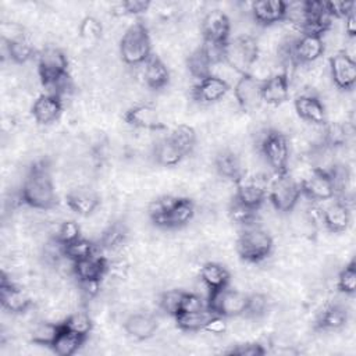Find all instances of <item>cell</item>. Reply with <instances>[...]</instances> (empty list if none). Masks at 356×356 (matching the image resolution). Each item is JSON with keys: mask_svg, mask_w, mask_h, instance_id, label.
<instances>
[{"mask_svg": "<svg viewBox=\"0 0 356 356\" xmlns=\"http://www.w3.org/2000/svg\"><path fill=\"white\" fill-rule=\"evenodd\" d=\"M65 203L70 210L81 217L92 216L100 204L99 195L89 188H75L65 195Z\"/></svg>", "mask_w": 356, "mask_h": 356, "instance_id": "24", "label": "cell"}, {"mask_svg": "<svg viewBox=\"0 0 356 356\" xmlns=\"http://www.w3.org/2000/svg\"><path fill=\"white\" fill-rule=\"evenodd\" d=\"M200 33L203 40L227 43L231 35V19L227 13L220 8L207 11L200 22Z\"/></svg>", "mask_w": 356, "mask_h": 356, "instance_id": "14", "label": "cell"}, {"mask_svg": "<svg viewBox=\"0 0 356 356\" xmlns=\"http://www.w3.org/2000/svg\"><path fill=\"white\" fill-rule=\"evenodd\" d=\"M328 71L332 83L341 90H350L356 83V63L343 50L335 51L328 60Z\"/></svg>", "mask_w": 356, "mask_h": 356, "instance_id": "12", "label": "cell"}, {"mask_svg": "<svg viewBox=\"0 0 356 356\" xmlns=\"http://www.w3.org/2000/svg\"><path fill=\"white\" fill-rule=\"evenodd\" d=\"M142 78L149 89L160 90L168 85L171 74L167 64L159 56L152 54L143 64Z\"/></svg>", "mask_w": 356, "mask_h": 356, "instance_id": "26", "label": "cell"}, {"mask_svg": "<svg viewBox=\"0 0 356 356\" xmlns=\"http://www.w3.org/2000/svg\"><path fill=\"white\" fill-rule=\"evenodd\" d=\"M118 53L124 64L131 67L143 65L152 56V39L149 28L140 21L131 24L120 39Z\"/></svg>", "mask_w": 356, "mask_h": 356, "instance_id": "2", "label": "cell"}, {"mask_svg": "<svg viewBox=\"0 0 356 356\" xmlns=\"http://www.w3.org/2000/svg\"><path fill=\"white\" fill-rule=\"evenodd\" d=\"M270 307V300L266 293L261 292H253L248 295V306L245 316L250 318H259L263 317Z\"/></svg>", "mask_w": 356, "mask_h": 356, "instance_id": "47", "label": "cell"}, {"mask_svg": "<svg viewBox=\"0 0 356 356\" xmlns=\"http://www.w3.org/2000/svg\"><path fill=\"white\" fill-rule=\"evenodd\" d=\"M153 156L154 160L163 167H174L185 159L182 152L170 140L168 136L156 142Z\"/></svg>", "mask_w": 356, "mask_h": 356, "instance_id": "35", "label": "cell"}, {"mask_svg": "<svg viewBox=\"0 0 356 356\" xmlns=\"http://www.w3.org/2000/svg\"><path fill=\"white\" fill-rule=\"evenodd\" d=\"M128 241V228L121 221H114L100 234L99 246L106 250H120Z\"/></svg>", "mask_w": 356, "mask_h": 356, "instance_id": "32", "label": "cell"}, {"mask_svg": "<svg viewBox=\"0 0 356 356\" xmlns=\"http://www.w3.org/2000/svg\"><path fill=\"white\" fill-rule=\"evenodd\" d=\"M185 291L182 289H167L159 296V307L168 316L175 317L182 307Z\"/></svg>", "mask_w": 356, "mask_h": 356, "instance_id": "42", "label": "cell"}, {"mask_svg": "<svg viewBox=\"0 0 356 356\" xmlns=\"http://www.w3.org/2000/svg\"><path fill=\"white\" fill-rule=\"evenodd\" d=\"M248 295L239 289H231L229 286L209 292L207 307L216 314L227 318L245 316L248 306Z\"/></svg>", "mask_w": 356, "mask_h": 356, "instance_id": "8", "label": "cell"}, {"mask_svg": "<svg viewBox=\"0 0 356 356\" xmlns=\"http://www.w3.org/2000/svg\"><path fill=\"white\" fill-rule=\"evenodd\" d=\"M231 90V86L216 75L199 79L192 88V97L200 104H213L221 102Z\"/></svg>", "mask_w": 356, "mask_h": 356, "instance_id": "18", "label": "cell"}, {"mask_svg": "<svg viewBox=\"0 0 356 356\" xmlns=\"http://www.w3.org/2000/svg\"><path fill=\"white\" fill-rule=\"evenodd\" d=\"M348 140V131L345 124L338 121H327L321 127V142L327 147L335 150L345 146Z\"/></svg>", "mask_w": 356, "mask_h": 356, "instance_id": "37", "label": "cell"}, {"mask_svg": "<svg viewBox=\"0 0 356 356\" xmlns=\"http://www.w3.org/2000/svg\"><path fill=\"white\" fill-rule=\"evenodd\" d=\"M225 353L238 355V356H261L267 353V349L259 342H242L232 346Z\"/></svg>", "mask_w": 356, "mask_h": 356, "instance_id": "49", "label": "cell"}, {"mask_svg": "<svg viewBox=\"0 0 356 356\" xmlns=\"http://www.w3.org/2000/svg\"><path fill=\"white\" fill-rule=\"evenodd\" d=\"M78 35L86 42H96L103 35V24L93 15H85L78 25Z\"/></svg>", "mask_w": 356, "mask_h": 356, "instance_id": "44", "label": "cell"}, {"mask_svg": "<svg viewBox=\"0 0 356 356\" xmlns=\"http://www.w3.org/2000/svg\"><path fill=\"white\" fill-rule=\"evenodd\" d=\"M260 57V44L250 33H241L225 44V61L239 74H249Z\"/></svg>", "mask_w": 356, "mask_h": 356, "instance_id": "5", "label": "cell"}, {"mask_svg": "<svg viewBox=\"0 0 356 356\" xmlns=\"http://www.w3.org/2000/svg\"><path fill=\"white\" fill-rule=\"evenodd\" d=\"M81 227L75 220H64L63 222H60L54 238L61 243V245H67L78 238H81Z\"/></svg>", "mask_w": 356, "mask_h": 356, "instance_id": "48", "label": "cell"}, {"mask_svg": "<svg viewBox=\"0 0 356 356\" xmlns=\"http://www.w3.org/2000/svg\"><path fill=\"white\" fill-rule=\"evenodd\" d=\"M228 214H229V218L241 227L252 225L257 220V210H253V209L242 204L236 199H232L229 209H228Z\"/></svg>", "mask_w": 356, "mask_h": 356, "instance_id": "43", "label": "cell"}, {"mask_svg": "<svg viewBox=\"0 0 356 356\" xmlns=\"http://www.w3.org/2000/svg\"><path fill=\"white\" fill-rule=\"evenodd\" d=\"M348 323V312L341 305H330L325 307L316 321V328L320 331H338Z\"/></svg>", "mask_w": 356, "mask_h": 356, "instance_id": "31", "label": "cell"}, {"mask_svg": "<svg viewBox=\"0 0 356 356\" xmlns=\"http://www.w3.org/2000/svg\"><path fill=\"white\" fill-rule=\"evenodd\" d=\"M214 170L222 178V179H227V181H231V182H236L242 174L245 172V170L242 168V163H241V159L239 156L229 150V149H225V150H221L218 152L216 156H214Z\"/></svg>", "mask_w": 356, "mask_h": 356, "instance_id": "27", "label": "cell"}, {"mask_svg": "<svg viewBox=\"0 0 356 356\" xmlns=\"http://www.w3.org/2000/svg\"><path fill=\"white\" fill-rule=\"evenodd\" d=\"M124 120L127 121V124H129L136 129H143V131L165 129V125L161 120V114L159 108L152 103L134 104L125 111Z\"/></svg>", "mask_w": 356, "mask_h": 356, "instance_id": "15", "label": "cell"}, {"mask_svg": "<svg viewBox=\"0 0 356 356\" xmlns=\"http://www.w3.org/2000/svg\"><path fill=\"white\" fill-rule=\"evenodd\" d=\"M19 197L24 204L35 210L54 209L57 195L50 164L46 160H38L29 167L22 181Z\"/></svg>", "mask_w": 356, "mask_h": 356, "instance_id": "1", "label": "cell"}, {"mask_svg": "<svg viewBox=\"0 0 356 356\" xmlns=\"http://www.w3.org/2000/svg\"><path fill=\"white\" fill-rule=\"evenodd\" d=\"M207 307V299L196 292L185 291L184 299H182V307L181 312H193V310H202ZM179 312V313H181Z\"/></svg>", "mask_w": 356, "mask_h": 356, "instance_id": "52", "label": "cell"}, {"mask_svg": "<svg viewBox=\"0 0 356 356\" xmlns=\"http://www.w3.org/2000/svg\"><path fill=\"white\" fill-rule=\"evenodd\" d=\"M61 330H63L61 321L60 323L39 321L32 325L29 338H31V342L35 345L50 348L53 345V342L56 341V338L58 337V334L61 332Z\"/></svg>", "mask_w": 356, "mask_h": 356, "instance_id": "34", "label": "cell"}, {"mask_svg": "<svg viewBox=\"0 0 356 356\" xmlns=\"http://www.w3.org/2000/svg\"><path fill=\"white\" fill-rule=\"evenodd\" d=\"M157 328H159L157 318L147 312L132 313L124 321L125 332L136 341L150 339L156 334Z\"/></svg>", "mask_w": 356, "mask_h": 356, "instance_id": "23", "label": "cell"}, {"mask_svg": "<svg viewBox=\"0 0 356 356\" xmlns=\"http://www.w3.org/2000/svg\"><path fill=\"white\" fill-rule=\"evenodd\" d=\"M302 196L313 203L327 202L335 197V188L328 171L312 168L300 181Z\"/></svg>", "mask_w": 356, "mask_h": 356, "instance_id": "10", "label": "cell"}, {"mask_svg": "<svg viewBox=\"0 0 356 356\" xmlns=\"http://www.w3.org/2000/svg\"><path fill=\"white\" fill-rule=\"evenodd\" d=\"M337 288L345 295H355L356 292V263L352 260L343 266L337 277Z\"/></svg>", "mask_w": 356, "mask_h": 356, "instance_id": "46", "label": "cell"}, {"mask_svg": "<svg viewBox=\"0 0 356 356\" xmlns=\"http://www.w3.org/2000/svg\"><path fill=\"white\" fill-rule=\"evenodd\" d=\"M86 339L88 338L79 334H75L70 330H65L63 327L61 332L58 334V337L56 338L50 349L57 356H72L82 348V345H85Z\"/></svg>", "mask_w": 356, "mask_h": 356, "instance_id": "33", "label": "cell"}, {"mask_svg": "<svg viewBox=\"0 0 356 356\" xmlns=\"http://www.w3.org/2000/svg\"><path fill=\"white\" fill-rule=\"evenodd\" d=\"M298 117L312 125L321 127L327 122V108L316 93L303 92L296 96L293 102Z\"/></svg>", "mask_w": 356, "mask_h": 356, "instance_id": "17", "label": "cell"}, {"mask_svg": "<svg viewBox=\"0 0 356 356\" xmlns=\"http://www.w3.org/2000/svg\"><path fill=\"white\" fill-rule=\"evenodd\" d=\"M195 217V203L189 197H179L171 210L160 221L159 227L181 228L188 225Z\"/></svg>", "mask_w": 356, "mask_h": 356, "instance_id": "29", "label": "cell"}, {"mask_svg": "<svg viewBox=\"0 0 356 356\" xmlns=\"http://www.w3.org/2000/svg\"><path fill=\"white\" fill-rule=\"evenodd\" d=\"M235 193L234 199L241 202L242 204L253 209L260 210L261 206L267 200V189H268V179L259 174H248L243 172L242 177L234 184Z\"/></svg>", "mask_w": 356, "mask_h": 356, "instance_id": "9", "label": "cell"}, {"mask_svg": "<svg viewBox=\"0 0 356 356\" xmlns=\"http://www.w3.org/2000/svg\"><path fill=\"white\" fill-rule=\"evenodd\" d=\"M291 79L288 72H274L261 83V102L268 106H281L289 99Z\"/></svg>", "mask_w": 356, "mask_h": 356, "instance_id": "19", "label": "cell"}, {"mask_svg": "<svg viewBox=\"0 0 356 356\" xmlns=\"http://www.w3.org/2000/svg\"><path fill=\"white\" fill-rule=\"evenodd\" d=\"M110 261L96 253L89 257L72 263V275L78 280V282L88 281H102L108 273Z\"/></svg>", "mask_w": 356, "mask_h": 356, "instance_id": "21", "label": "cell"}, {"mask_svg": "<svg viewBox=\"0 0 356 356\" xmlns=\"http://www.w3.org/2000/svg\"><path fill=\"white\" fill-rule=\"evenodd\" d=\"M228 330V324H227V317L220 316V314H214L210 321L207 323V325L204 327L203 331L213 334V335H222L225 334Z\"/></svg>", "mask_w": 356, "mask_h": 356, "instance_id": "54", "label": "cell"}, {"mask_svg": "<svg viewBox=\"0 0 356 356\" xmlns=\"http://www.w3.org/2000/svg\"><path fill=\"white\" fill-rule=\"evenodd\" d=\"M152 3L147 0H125L118 1L111 6V15L125 17V15H138L146 13L150 8Z\"/></svg>", "mask_w": 356, "mask_h": 356, "instance_id": "45", "label": "cell"}, {"mask_svg": "<svg viewBox=\"0 0 356 356\" xmlns=\"http://www.w3.org/2000/svg\"><path fill=\"white\" fill-rule=\"evenodd\" d=\"M273 236L260 225L243 227L236 239V253L248 263H260L273 252Z\"/></svg>", "mask_w": 356, "mask_h": 356, "instance_id": "3", "label": "cell"}, {"mask_svg": "<svg viewBox=\"0 0 356 356\" xmlns=\"http://www.w3.org/2000/svg\"><path fill=\"white\" fill-rule=\"evenodd\" d=\"M261 83L263 81H259L250 74H242L238 78V81L232 86V92L235 103L241 110L253 111L263 103Z\"/></svg>", "mask_w": 356, "mask_h": 356, "instance_id": "13", "label": "cell"}, {"mask_svg": "<svg viewBox=\"0 0 356 356\" xmlns=\"http://www.w3.org/2000/svg\"><path fill=\"white\" fill-rule=\"evenodd\" d=\"M3 43H4V49H6V53H7L8 58L14 64L24 65L35 57V47H33L32 42L28 38L14 40V42H8V43L3 42Z\"/></svg>", "mask_w": 356, "mask_h": 356, "instance_id": "38", "label": "cell"}, {"mask_svg": "<svg viewBox=\"0 0 356 356\" xmlns=\"http://www.w3.org/2000/svg\"><path fill=\"white\" fill-rule=\"evenodd\" d=\"M64 249V257L70 261H78L85 257L92 256L93 253L97 252V245H95L92 241L86 238H78L67 245H63Z\"/></svg>", "mask_w": 356, "mask_h": 356, "instance_id": "41", "label": "cell"}, {"mask_svg": "<svg viewBox=\"0 0 356 356\" xmlns=\"http://www.w3.org/2000/svg\"><path fill=\"white\" fill-rule=\"evenodd\" d=\"M325 51L324 38L300 33L291 42V56L296 67L312 65L318 61Z\"/></svg>", "mask_w": 356, "mask_h": 356, "instance_id": "11", "label": "cell"}, {"mask_svg": "<svg viewBox=\"0 0 356 356\" xmlns=\"http://www.w3.org/2000/svg\"><path fill=\"white\" fill-rule=\"evenodd\" d=\"M216 313L211 312L209 307L202 310H193V312H181L178 313L174 320L177 327L184 332H197L203 331L210 318Z\"/></svg>", "mask_w": 356, "mask_h": 356, "instance_id": "30", "label": "cell"}, {"mask_svg": "<svg viewBox=\"0 0 356 356\" xmlns=\"http://www.w3.org/2000/svg\"><path fill=\"white\" fill-rule=\"evenodd\" d=\"M36 57L38 75L44 89L51 88L68 75V57L60 47L46 46L38 53Z\"/></svg>", "mask_w": 356, "mask_h": 356, "instance_id": "7", "label": "cell"}, {"mask_svg": "<svg viewBox=\"0 0 356 356\" xmlns=\"http://www.w3.org/2000/svg\"><path fill=\"white\" fill-rule=\"evenodd\" d=\"M343 21H345L343 29H345L348 39H355V36H356V13L352 11L350 14H348L343 18Z\"/></svg>", "mask_w": 356, "mask_h": 356, "instance_id": "55", "label": "cell"}, {"mask_svg": "<svg viewBox=\"0 0 356 356\" xmlns=\"http://www.w3.org/2000/svg\"><path fill=\"white\" fill-rule=\"evenodd\" d=\"M302 199L300 184L295 178L286 174L275 175L268 181L267 200L278 213H291L299 204Z\"/></svg>", "mask_w": 356, "mask_h": 356, "instance_id": "6", "label": "cell"}, {"mask_svg": "<svg viewBox=\"0 0 356 356\" xmlns=\"http://www.w3.org/2000/svg\"><path fill=\"white\" fill-rule=\"evenodd\" d=\"M260 152L275 175L288 172L291 145L286 134L278 129L264 131L260 139Z\"/></svg>", "mask_w": 356, "mask_h": 356, "instance_id": "4", "label": "cell"}, {"mask_svg": "<svg viewBox=\"0 0 356 356\" xmlns=\"http://www.w3.org/2000/svg\"><path fill=\"white\" fill-rule=\"evenodd\" d=\"M25 29L17 22H3L1 24V39L3 42H14L19 39H25Z\"/></svg>", "mask_w": 356, "mask_h": 356, "instance_id": "53", "label": "cell"}, {"mask_svg": "<svg viewBox=\"0 0 356 356\" xmlns=\"http://www.w3.org/2000/svg\"><path fill=\"white\" fill-rule=\"evenodd\" d=\"M250 15L257 25L273 26L285 21L286 1L282 0H257L250 3Z\"/></svg>", "mask_w": 356, "mask_h": 356, "instance_id": "20", "label": "cell"}, {"mask_svg": "<svg viewBox=\"0 0 356 356\" xmlns=\"http://www.w3.org/2000/svg\"><path fill=\"white\" fill-rule=\"evenodd\" d=\"M200 282L206 286L209 292L227 288L231 281V274L222 264L217 261H206L199 270Z\"/></svg>", "mask_w": 356, "mask_h": 356, "instance_id": "28", "label": "cell"}, {"mask_svg": "<svg viewBox=\"0 0 356 356\" xmlns=\"http://www.w3.org/2000/svg\"><path fill=\"white\" fill-rule=\"evenodd\" d=\"M1 307L11 314L25 313L32 306V298L22 286L17 285L3 273L0 284Z\"/></svg>", "mask_w": 356, "mask_h": 356, "instance_id": "16", "label": "cell"}, {"mask_svg": "<svg viewBox=\"0 0 356 356\" xmlns=\"http://www.w3.org/2000/svg\"><path fill=\"white\" fill-rule=\"evenodd\" d=\"M61 324L65 330H70L85 338H88L93 330L92 317L86 310H75L68 313L67 317L61 321Z\"/></svg>", "mask_w": 356, "mask_h": 356, "instance_id": "39", "label": "cell"}, {"mask_svg": "<svg viewBox=\"0 0 356 356\" xmlns=\"http://www.w3.org/2000/svg\"><path fill=\"white\" fill-rule=\"evenodd\" d=\"M168 138L182 152V154L185 157L192 154V152L196 147V142H197V134H196L195 128L188 124H178L171 131Z\"/></svg>", "mask_w": 356, "mask_h": 356, "instance_id": "36", "label": "cell"}, {"mask_svg": "<svg viewBox=\"0 0 356 356\" xmlns=\"http://www.w3.org/2000/svg\"><path fill=\"white\" fill-rule=\"evenodd\" d=\"M63 108H64V104L61 97L42 93L33 100L31 106V114L38 124L49 125L60 118Z\"/></svg>", "mask_w": 356, "mask_h": 356, "instance_id": "22", "label": "cell"}, {"mask_svg": "<svg viewBox=\"0 0 356 356\" xmlns=\"http://www.w3.org/2000/svg\"><path fill=\"white\" fill-rule=\"evenodd\" d=\"M350 224V207L341 199L332 200L323 207V225L332 234H341Z\"/></svg>", "mask_w": 356, "mask_h": 356, "instance_id": "25", "label": "cell"}, {"mask_svg": "<svg viewBox=\"0 0 356 356\" xmlns=\"http://www.w3.org/2000/svg\"><path fill=\"white\" fill-rule=\"evenodd\" d=\"M225 44L227 43H217V42H210V40H202V50L210 60L211 65L224 61L225 58Z\"/></svg>", "mask_w": 356, "mask_h": 356, "instance_id": "51", "label": "cell"}, {"mask_svg": "<svg viewBox=\"0 0 356 356\" xmlns=\"http://www.w3.org/2000/svg\"><path fill=\"white\" fill-rule=\"evenodd\" d=\"M355 1H325V10L332 19H343L348 14L355 11Z\"/></svg>", "mask_w": 356, "mask_h": 356, "instance_id": "50", "label": "cell"}, {"mask_svg": "<svg viewBox=\"0 0 356 356\" xmlns=\"http://www.w3.org/2000/svg\"><path fill=\"white\" fill-rule=\"evenodd\" d=\"M186 67L189 74L196 79H203L211 74V63L202 50L200 44L193 49L186 57Z\"/></svg>", "mask_w": 356, "mask_h": 356, "instance_id": "40", "label": "cell"}]
</instances>
